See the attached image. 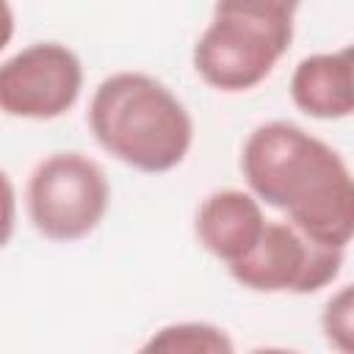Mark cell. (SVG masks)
<instances>
[{
	"label": "cell",
	"instance_id": "obj_1",
	"mask_svg": "<svg viewBox=\"0 0 354 354\" xmlns=\"http://www.w3.org/2000/svg\"><path fill=\"white\" fill-rule=\"evenodd\" d=\"M241 174L263 207L329 246H348L354 232V180L346 158L288 119L257 124L241 147Z\"/></svg>",
	"mask_w": 354,
	"mask_h": 354
},
{
	"label": "cell",
	"instance_id": "obj_2",
	"mask_svg": "<svg viewBox=\"0 0 354 354\" xmlns=\"http://www.w3.org/2000/svg\"><path fill=\"white\" fill-rule=\"evenodd\" d=\"M86 122L105 155L141 174L177 169L194 147V119L185 102L141 69L102 77L88 100Z\"/></svg>",
	"mask_w": 354,
	"mask_h": 354
},
{
	"label": "cell",
	"instance_id": "obj_3",
	"mask_svg": "<svg viewBox=\"0 0 354 354\" xmlns=\"http://www.w3.org/2000/svg\"><path fill=\"white\" fill-rule=\"evenodd\" d=\"M301 0H216L191 50L194 72L221 94L266 83L288 55Z\"/></svg>",
	"mask_w": 354,
	"mask_h": 354
},
{
	"label": "cell",
	"instance_id": "obj_4",
	"mask_svg": "<svg viewBox=\"0 0 354 354\" xmlns=\"http://www.w3.org/2000/svg\"><path fill=\"white\" fill-rule=\"evenodd\" d=\"M111 207L105 169L77 149L44 155L25 183V210L33 230L55 243L88 238Z\"/></svg>",
	"mask_w": 354,
	"mask_h": 354
},
{
	"label": "cell",
	"instance_id": "obj_5",
	"mask_svg": "<svg viewBox=\"0 0 354 354\" xmlns=\"http://www.w3.org/2000/svg\"><path fill=\"white\" fill-rule=\"evenodd\" d=\"M343 260V246L315 241L285 218H268L254 246L230 263L227 271L252 293L310 296L337 282Z\"/></svg>",
	"mask_w": 354,
	"mask_h": 354
},
{
	"label": "cell",
	"instance_id": "obj_6",
	"mask_svg": "<svg viewBox=\"0 0 354 354\" xmlns=\"http://www.w3.org/2000/svg\"><path fill=\"white\" fill-rule=\"evenodd\" d=\"M83 94V61L61 41H33L0 61V113L53 122Z\"/></svg>",
	"mask_w": 354,
	"mask_h": 354
},
{
	"label": "cell",
	"instance_id": "obj_7",
	"mask_svg": "<svg viewBox=\"0 0 354 354\" xmlns=\"http://www.w3.org/2000/svg\"><path fill=\"white\" fill-rule=\"evenodd\" d=\"M266 207L246 188H216L194 213V235L199 246L230 266L243 257L266 227Z\"/></svg>",
	"mask_w": 354,
	"mask_h": 354
},
{
	"label": "cell",
	"instance_id": "obj_8",
	"mask_svg": "<svg viewBox=\"0 0 354 354\" xmlns=\"http://www.w3.org/2000/svg\"><path fill=\"white\" fill-rule=\"evenodd\" d=\"M288 94L296 111H301L310 119H348L354 111L351 47L304 55L290 72Z\"/></svg>",
	"mask_w": 354,
	"mask_h": 354
},
{
	"label": "cell",
	"instance_id": "obj_9",
	"mask_svg": "<svg viewBox=\"0 0 354 354\" xmlns=\"http://www.w3.org/2000/svg\"><path fill=\"white\" fill-rule=\"evenodd\" d=\"M141 351H169V354H232L235 343L230 332L213 321H171L149 332Z\"/></svg>",
	"mask_w": 354,
	"mask_h": 354
},
{
	"label": "cell",
	"instance_id": "obj_10",
	"mask_svg": "<svg viewBox=\"0 0 354 354\" xmlns=\"http://www.w3.org/2000/svg\"><path fill=\"white\" fill-rule=\"evenodd\" d=\"M321 332L329 348L340 354L354 351V288L348 282L337 285L321 310Z\"/></svg>",
	"mask_w": 354,
	"mask_h": 354
},
{
	"label": "cell",
	"instance_id": "obj_11",
	"mask_svg": "<svg viewBox=\"0 0 354 354\" xmlns=\"http://www.w3.org/2000/svg\"><path fill=\"white\" fill-rule=\"evenodd\" d=\"M17 213H19V202H17L14 180L8 177L6 169H0V249H6L14 238Z\"/></svg>",
	"mask_w": 354,
	"mask_h": 354
},
{
	"label": "cell",
	"instance_id": "obj_12",
	"mask_svg": "<svg viewBox=\"0 0 354 354\" xmlns=\"http://www.w3.org/2000/svg\"><path fill=\"white\" fill-rule=\"evenodd\" d=\"M17 30V17H14V6L11 0H0V53L11 44Z\"/></svg>",
	"mask_w": 354,
	"mask_h": 354
}]
</instances>
